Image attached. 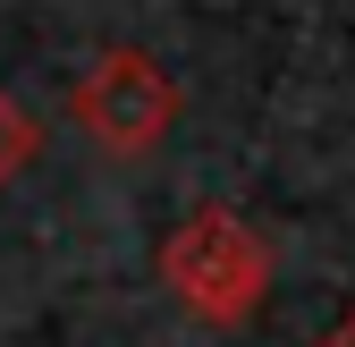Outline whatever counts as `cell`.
<instances>
[{"mask_svg":"<svg viewBox=\"0 0 355 347\" xmlns=\"http://www.w3.org/2000/svg\"><path fill=\"white\" fill-rule=\"evenodd\" d=\"M161 280L187 314H203L211 330H229L245 314H262V296H271V246H262V229H245L237 212L203 203L187 229H178L161 246Z\"/></svg>","mask_w":355,"mask_h":347,"instance_id":"obj_1","label":"cell"},{"mask_svg":"<svg viewBox=\"0 0 355 347\" xmlns=\"http://www.w3.org/2000/svg\"><path fill=\"white\" fill-rule=\"evenodd\" d=\"M68 119H76V127H85V136H94L102 153L136 161V153H153L169 127H178V85L161 76V60H153V51L119 42V51H102L94 68L76 76Z\"/></svg>","mask_w":355,"mask_h":347,"instance_id":"obj_2","label":"cell"},{"mask_svg":"<svg viewBox=\"0 0 355 347\" xmlns=\"http://www.w3.org/2000/svg\"><path fill=\"white\" fill-rule=\"evenodd\" d=\"M26 161H34V119H26L9 94H0V187H9Z\"/></svg>","mask_w":355,"mask_h":347,"instance_id":"obj_3","label":"cell"},{"mask_svg":"<svg viewBox=\"0 0 355 347\" xmlns=\"http://www.w3.org/2000/svg\"><path fill=\"white\" fill-rule=\"evenodd\" d=\"M322 347H355V314H347V322H338V330H330Z\"/></svg>","mask_w":355,"mask_h":347,"instance_id":"obj_4","label":"cell"}]
</instances>
